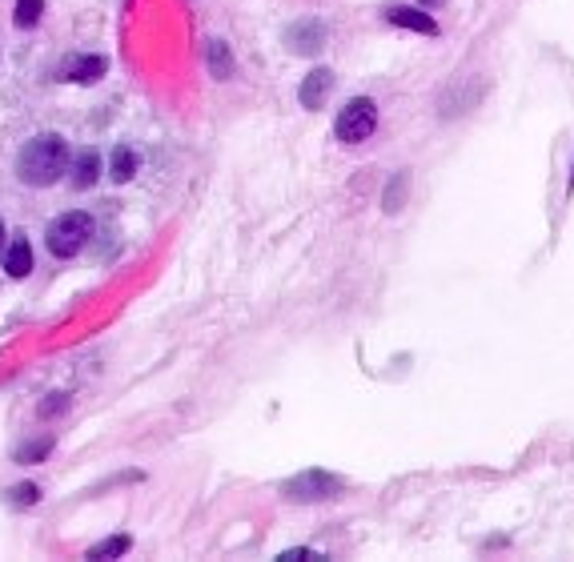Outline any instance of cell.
I'll list each match as a JSON object with an SVG mask.
<instances>
[{
    "label": "cell",
    "instance_id": "cell-17",
    "mask_svg": "<svg viewBox=\"0 0 574 562\" xmlns=\"http://www.w3.org/2000/svg\"><path fill=\"white\" fill-rule=\"evenodd\" d=\"M298 558H314V550H285L281 562H298Z\"/></svg>",
    "mask_w": 574,
    "mask_h": 562
},
{
    "label": "cell",
    "instance_id": "cell-11",
    "mask_svg": "<svg viewBox=\"0 0 574 562\" xmlns=\"http://www.w3.org/2000/svg\"><path fill=\"white\" fill-rule=\"evenodd\" d=\"M97 173H101V157H97L93 149H85V153L73 161V185H77V189H89V185L97 181Z\"/></svg>",
    "mask_w": 574,
    "mask_h": 562
},
{
    "label": "cell",
    "instance_id": "cell-16",
    "mask_svg": "<svg viewBox=\"0 0 574 562\" xmlns=\"http://www.w3.org/2000/svg\"><path fill=\"white\" fill-rule=\"evenodd\" d=\"M9 502H13V506H33V502H41V486L21 482V486H13V490H9Z\"/></svg>",
    "mask_w": 574,
    "mask_h": 562
},
{
    "label": "cell",
    "instance_id": "cell-5",
    "mask_svg": "<svg viewBox=\"0 0 574 562\" xmlns=\"http://www.w3.org/2000/svg\"><path fill=\"white\" fill-rule=\"evenodd\" d=\"M105 57H69L65 65H61V77L65 81H77V85H93L97 77H105Z\"/></svg>",
    "mask_w": 574,
    "mask_h": 562
},
{
    "label": "cell",
    "instance_id": "cell-4",
    "mask_svg": "<svg viewBox=\"0 0 574 562\" xmlns=\"http://www.w3.org/2000/svg\"><path fill=\"white\" fill-rule=\"evenodd\" d=\"M342 490V482L338 478H330V474H322V470H310V474H298V478H290L281 486V494L285 498H294V502H318V498H334Z\"/></svg>",
    "mask_w": 574,
    "mask_h": 562
},
{
    "label": "cell",
    "instance_id": "cell-9",
    "mask_svg": "<svg viewBox=\"0 0 574 562\" xmlns=\"http://www.w3.org/2000/svg\"><path fill=\"white\" fill-rule=\"evenodd\" d=\"M205 61H209V73L217 81H229L233 77V57H229V45L225 41H209L205 45Z\"/></svg>",
    "mask_w": 574,
    "mask_h": 562
},
{
    "label": "cell",
    "instance_id": "cell-3",
    "mask_svg": "<svg viewBox=\"0 0 574 562\" xmlns=\"http://www.w3.org/2000/svg\"><path fill=\"white\" fill-rule=\"evenodd\" d=\"M374 129H378V105H374L370 97H354V101L338 113V125H334V133H338V141H342V145L370 141V137H374Z\"/></svg>",
    "mask_w": 574,
    "mask_h": 562
},
{
    "label": "cell",
    "instance_id": "cell-7",
    "mask_svg": "<svg viewBox=\"0 0 574 562\" xmlns=\"http://www.w3.org/2000/svg\"><path fill=\"white\" fill-rule=\"evenodd\" d=\"M29 269H33V245H29L25 233H17L5 249V273L9 277H29Z\"/></svg>",
    "mask_w": 574,
    "mask_h": 562
},
{
    "label": "cell",
    "instance_id": "cell-18",
    "mask_svg": "<svg viewBox=\"0 0 574 562\" xmlns=\"http://www.w3.org/2000/svg\"><path fill=\"white\" fill-rule=\"evenodd\" d=\"M57 410H65V394H53V402L45 406V414H57Z\"/></svg>",
    "mask_w": 574,
    "mask_h": 562
},
{
    "label": "cell",
    "instance_id": "cell-1",
    "mask_svg": "<svg viewBox=\"0 0 574 562\" xmlns=\"http://www.w3.org/2000/svg\"><path fill=\"white\" fill-rule=\"evenodd\" d=\"M65 169H69V145L57 133L33 137L17 157V173L25 185H53V181H61Z\"/></svg>",
    "mask_w": 574,
    "mask_h": 562
},
{
    "label": "cell",
    "instance_id": "cell-14",
    "mask_svg": "<svg viewBox=\"0 0 574 562\" xmlns=\"http://www.w3.org/2000/svg\"><path fill=\"white\" fill-rule=\"evenodd\" d=\"M49 450H53V438H33L29 446H21V450H17V462H25V466H33V462H41V458H49Z\"/></svg>",
    "mask_w": 574,
    "mask_h": 562
},
{
    "label": "cell",
    "instance_id": "cell-20",
    "mask_svg": "<svg viewBox=\"0 0 574 562\" xmlns=\"http://www.w3.org/2000/svg\"><path fill=\"white\" fill-rule=\"evenodd\" d=\"M422 5H442V0H422Z\"/></svg>",
    "mask_w": 574,
    "mask_h": 562
},
{
    "label": "cell",
    "instance_id": "cell-8",
    "mask_svg": "<svg viewBox=\"0 0 574 562\" xmlns=\"http://www.w3.org/2000/svg\"><path fill=\"white\" fill-rule=\"evenodd\" d=\"M390 25H402V29L426 33V37H434V33H438L434 17H430V13H418V9H394V13H390Z\"/></svg>",
    "mask_w": 574,
    "mask_h": 562
},
{
    "label": "cell",
    "instance_id": "cell-6",
    "mask_svg": "<svg viewBox=\"0 0 574 562\" xmlns=\"http://www.w3.org/2000/svg\"><path fill=\"white\" fill-rule=\"evenodd\" d=\"M330 89H334V73L330 69H314L306 81H302V105L306 109H322L326 105V97H330Z\"/></svg>",
    "mask_w": 574,
    "mask_h": 562
},
{
    "label": "cell",
    "instance_id": "cell-12",
    "mask_svg": "<svg viewBox=\"0 0 574 562\" xmlns=\"http://www.w3.org/2000/svg\"><path fill=\"white\" fill-rule=\"evenodd\" d=\"M109 173H113V181L125 185V181L137 173V153H133L129 145H117V149H113V161H109Z\"/></svg>",
    "mask_w": 574,
    "mask_h": 562
},
{
    "label": "cell",
    "instance_id": "cell-15",
    "mask_svg": "<svg viewBox=\"0 0 574 562\" xmlns=\"http://www.w3.org/2000/svg\"><path fill=\"white\" fill-rule=\"evenodd\" d=\"M133 542L125 538V534H117V538H109V542H97L93 550H89V558H117V554H125Z\"/></svg>",
    "mask_w": 574,
    "mask_h": 562
},
{
    "label": "cell",
    "instance_id": "cell-10",
    "mask_svg": "<svg viewBox=\"0 0 574 562\" xmlns=\"http://www.w3.org/2000/svg\"><path fill=\"white\" fill-rule=\"evenodd\" d=\"M285 41H290V49L294 53H318L322 49V29L318 25H298V29H290V33H285Z\"/></svg>",
    "mask_w": 574,
    "mask_h": 562
},
{
    "label": "cell",
    "instance_id": "cell-2",
    "mask_svg": "<svg viewBox=\"0 0 574 562\" xmlns=\"http://www.w3.org/2000/svg\"><path fill=\"white\" fill-rule=\"evenodd\" d=\"M89 237H93V217H89V213H81V209L61 213V217L49 225V233H45L49 253H57V257H73V253H81Z\"/></svg>",
    "mask_w": 574,
    "mask_h": 562
},
{
    "label": "cell",
    "instance_id": "cell-19",
    "mask_svg": "<svg viewBox=\"0 0 574 562\" xmlns=\"http://www.w3.org/2000/svg\"><path fill=\"white\" fill-rule=\"evenodd\" d=\"M0 249H5V225H0Z\"/></svg>",
    "mask_w": 574,
    "mask_h": 562
},
{
    "label": "cell",
    "instance_id": "cell-13",
    "mask_svg": "<svg viewBox=\"0 0 574 562\" xmlns=\"http://www.w3.org/2000/svg\"><path fill=\"white\" fill-rule=\"evenodd\" d=\"M45 13V0H17V29H33Z\"/></svg>",
    "mask_w": 574,
    "mask_h": 562
}]
</instances>
